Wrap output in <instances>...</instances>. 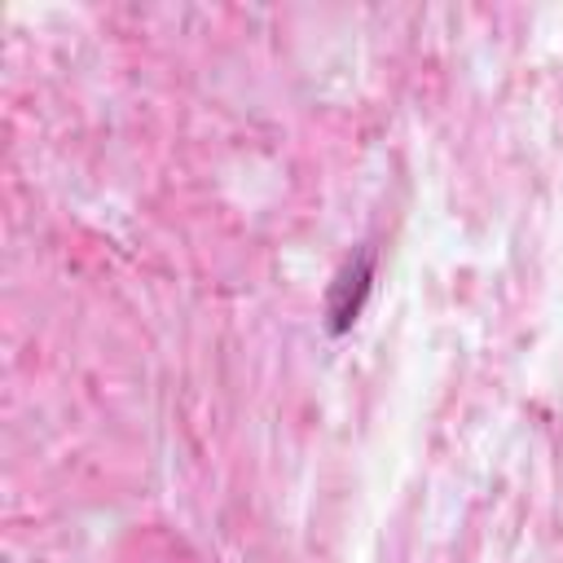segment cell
Segmentation results:
<instances>
[{"label":"cell","instance_id":"6da1fadb","mask_svg":"<svg viewBox=\"0 0 563 563\" xmlns=\"http://www.w3.org/2000/svg\"><path fill=\"white\" fill-rule=\"evenodd\" d=\"M369 277H374V251L369 246H361L356 255H347L339 264L330 290H325V317H330L325 325H330V334H343L361 317L365 295H369Z\"/></svg>","mask_w":563,"mask_h":563}]
</instances>
